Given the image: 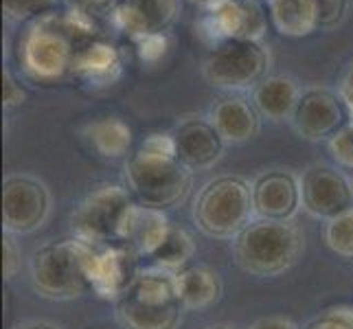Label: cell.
<instances>
[{"instance_id": "cell-4", "label": "cell", "mask_w": 353, "mask_h": 329, "mask_svg": "<svg viewBox=\"0 0 353 329\" xmlns=\"http://www.w3.org/2000/svg\"><path fill=\"white\" fill-rule=\"evenodd\" d=\"M114 308L123 329H176L185 312L176 288V272L158 266L141 268Z\"/></svg>"}, {"instance_id": "cell-38", "label": "cell", "mask_w": 353, "mask_h": 329, "mask_svg": "<svg viewBox=\"0 0 353 329\" xmlns=\"http://www.w3.org/2000/svg\"><path fill=\"white\" fill-rule=\"evenodd\" d=\"M204 329H237V327H233V325H224V323H220V325H209V327H204Z\"/></svg>"}, {"instance_id": "cell-11", "label": "cell", "mask_w": 353, "mask_h": 329, "mask_svg": "<svg viewBox=\"0 0 353 329\" xmlns=\"http://www.w3.org/2000/svg\"><path fill=\"white\" fill-rule=\"evenodd\" d=\"M141 255L128 243H105V246H90L86 270L90 290L105 301H119L141 272Z\"/></svg>"}, {"instance_id": "cell-17", "label": "cell", "mask_w": 353, "mask_h": 329, "mask_svg": "<svg viewBox=\"0 0 353 329\" xmlns=\"http://www.w3.org/2000/svg\"><path fill=\"white\" fill-rule=\"evenodd\" d=\"M121 75H123V55L117 44L105 38L83 44L70 72V77L86 83L88 88H110L121 79Z\"/></svg>"}, {"instance_id": "cell-13", "label": "cell", "mask_w": 353, "mask_h": 329, "mask_svg": "<svg viewBox=\"0 0 353 329\" xmlns=\"http://www.w3.org/2000/svg\"><path fill=\"white\" fill-rule=\"evenodd\" d=\"M345 114L347 108L340 101L338 92L330 88L312 86L307 90H303L290 123L301 139L319 143V141H330L347 123Z\"/></svg>"}, {"instance_id": "cell-1", "label": "cell", "mask_w": 353, "mask_h": 329, "mask_svg": "<svg viewBox=\"0 0 353 329\" xmlns=\"http://www.w3.org/2000/svg\"><path fill=\"white\" fill-rule=\"evenodd\" d=\"M101 38L99 24L86 11H51L22 27L16 40V64L31 83L51 86L72 72V62L83 44Z\"/></svg>"}, {"instance_id": "cell-9", "label": "cell", "mask_w": 353, "mask_h": 329, "mask_svg": "<svg viewBox=\"0 0 353 329\" xmlns=\"http://www.w3.org/2000/svg\"><path fill=\"white\" fill-rule=\"evenodd\" d=\"M268 18L261 0H220L204 9L198 29L211 48L228 40L263 42Z\"/></svg>"}, {"instance_id": "cell-30", "label": "cell", "mask_w": 353, "mask_h": 329, "mask_svg": "<svg viewBox=\"0 0 353 329\" xmlns=\"http://www.w3.org/2000/svg\"><path fill=\"white\" fill-rule=\"evenodd\" d=\"M321 14V29H334L347 16L349 0H316Z\"/></svg>"}, {"instance_id": "cell-32", "label": "cell", "mask_w": 353, "mask_h": 329, "mask_svg": "<svg viewBox=\"0 0 353 329\" xmlns=\"http://www.w3.org/2000/svg\"><path fill=\"white\" fill-rule=\"evenodd\" d=\"M20 266H22V252L16 241V235L5 233V237H3V272H5L7 281L18 275Z\"/></svg>"}, {"instance_id": "cell-27", "label": "cell", "mask_w": 353, "mask_h": 329, "mask_svg": "<svg viewBox=\"0 0 353 329\" xmlns=\"http://www.w3.org/2000/svg\"><path fill=\"white\" fill-rule=\"evenodd\" d=\"M327 152H330V156L334 158V163L340 169L353 172V121H347V123L327 141Z\"/></svg>"}, {"instance_id": "cell-35", "label": "cell", "mask_w": 353, "mask_h": 329, "mask_svg": "<svg viewBox=\"0 0 353 329\" xmlns=\"http://www.w3.org/2000/svg\"><path fill=\"white\" fill-rule=\"evenodd\" d=\"M248 329H299V325L285 316H263V319L250 323Z\"/></svg>"}, {"instance_id": "cell-31", "label": "cell", "mask_w": 353, "mask_h": 329, "mask_svg": "<svg viewBox=\"0 0 353 329\" xmlns=\"http://www.w3.org/2000/svg\"><path fill=\"white\" fill-rule=\"evenodd\" d=\"M27 101V92L20 86L18 77L11 68H3V106L5 110H14Z\"/></svg>"}, {"instance_id": "cell-14", "label": "cell", "mask_w": 353, "mask_h": 329, "mask_svg": "<svg viewBox=\"0 0 353 329\" xmlns=\"http://www.w3.org/2000/svg\"><path fill=\"white\" fill-rule=\"evenodd\" d=\"M180 0H119L108 14L112 29L132 42L152 33H169L180 18Z\"/></svg>"}, {"instance_id": "cell-12", "label": "cell", "mask_w": 353, "mask_h": 329, "mask_svg": "<svg viewBox=\"0 0 353 329\" xmlns=\"http://www.w3.org/2000/svg\"><path fill=\"white\" fill-rule=\"evenodd\" d=\"M301 200L316 219H332L353 209V180L338 165H312L301 174Z\"/></svg>"}, {"instance_id": "cell-39", "label": "cell", "mask_w": 353, "mask_h": 329, "mask_svg": "<svg viewBox=\"0 0 353 329\" xmlns=\"http://www.w3.org/2000/svg\"><path fill=\"white\" fill-rule=\"evenodd\" d=\"M349 117H351V121H353V112H351V114H349Z\"/></svg>"}, {"instance_id": "cell-24", "label": "cell", "mask_w": 353, "mask_h": 329, "mask_svg": "<svg viewBox=\"0 0 353 329\" xmlns=\"http://www.w3.org/2000/svg\"><path fill=\"white\" fill-rule=\"evenodd\" d=\"M193 252H196V241H193V237L185 228L174 226L169 230L167 239L161 243V248H158L150 259L154 261V266L163 268V270L180 272L187 268Z\"/></svg>"}, {"instance_id": "cell-7", "label": "cell", "mask_w": 353, "mask_h": 329, "mask_svg": "<svg viewBox=\"0 0 353 329\" xmlns=\"http://www.w3.org/2000/svg\"><path fill=\"white\" fill-rule=\"evenodd\" d=\"M137 200L121 185H99L83 198L70 215L72 237L94 246L125 243Z\"/></svg>"}, {"instance_id": "cell-21", "label": "cell", "mask_w": 353, "mask_h": 329, "mask_svg": "<svg viewBox=\"0 0 353 329\" xmlns=\"http://www.w3.org/2000/svg\"><path fill=\"white\" fill-rule=\"evenodd\" d=\"M81 139L97 156L117 161V158H123L130 154L134 143V132L123 119L101 117L83 126Z\"/></svg>"}, {"instance_id": "cell-8", "label": "cell", "mask_w": 353, "mask_h": 329, "mask_svg": "<svg viewBox=\"0 0 353 329\" xmlns=\"http://www.w3.org/2000/svg\"><path fill=\"white\" fill-rule=\"evenodd\" d=\"M270 51L263 42L228 40L213 46L202 59V75L206 83L226 94L252 90L268 77Z\"/></svg>"}, {"instance_id": "cell-19", "label": "cell", "mask_w": 353, "mask_h": 329, "mask_svg": "<svg viewBox=\"0 0 353 329\" xmlns=\"http://www.w3.org/2000/svg\"><path fill=\"white\" fill-rule=\"evenodd\" d=\"M301 94V83L292 75L279 72V75H268L252 88L250 101L261 119L272 121V123H281V121L292 119Z\"/></svg>"}, {"instance_id": "cell-6", "label": "cell", "mask_w": 353, "mask_h": 329, "mask_svg": "<svg viewBox=\"0 0 353 329\" xmlns=\"http://www.w3.org/2000/svg\"><path fill=\"white\" fill-rule=\"evenodd\" d=\"M252 182L241 176H217L198 191L193 200V222L204 235L235 239L252 215Z\"/></svg>"}, {"instance_id": "cell-20", "label": "cell", "mask_w": 353, "mask_h": 329, "mask_svg": "<svg viewBox=\"0 0 353 329\" xmlns=\"http://www.w3.org/2000/svg\"><path fill=\"white\" fill-rule=\"evenodd\" d=\"M268 16L283 38H307L321 29L316 0H268Z\"/></svg>"}, {"instance_id": "cell-33", "label": "cell", "mask_w": 353, "mask_h": 329, "mask_svg": "<svg viewBox=\"0 0 353 329\" xmlns=\"http://www.w3.org/2000/svg\"><path fill=\"white\" fill-rule=\"evenodd\" d=\"M119 3V0H66V5L70 9H79V11H86L90 16L97 14H110L112 7Z\"/></svg>"}, {"instance_id": "cell-34", "label": "cell", "mask_w": 353, "mask_h": 329, "mask_svg": "<svg viewBox=\"0 0 353 329\" xmlns=\"http://www.w3.org/2000/svg\"><path fill=\"white\" fill-rule=\"evenodd\" d=\"M338 97H340V101L345 103L347 112L351 114L353 112V59L345 68L343 77L338 79Z\"/></svg>"}, {"instance_id": "cell-16", "label": "cell", "mask_w": 353, "mask_h": 329, "mask_svg": "<svg viewBox=\"0 0 353 329\" xmlns=\"http://www.w3.org/2000/svg\"><path fill=\"white\" fill-rule=\"evenodd\" d=\"M178 158L191 172H209L222 161L224 141L206 117H182L174 128Z\"/></svg>"}, {"instance_id": "cell-22", "label": "cell", "mask_w": 353, "mask_h": 329, "mask_svg": "<svg viewBox=\"0 0 353 329\" xmlns=\"http://www.w3.org/2000/svg\"><path fill=\"white\" fill-rule=\"evenodd\" d=\"M176 288L185 310H206L222 299V279L206 266H187L176 272Z\"/></svg>"}, {"instance_id": "cell-26", "label": "cell", "mask_w": 353, "mask_h": 329, "mask_svg": "<svg viewBox=\"0 0 353 329\" xmlns=\"http://www.w3.org/2000/svg\"><path fill=\"white\" fill-rule=\"evenodd\" d=\"M59 0H3V16L11 24H27L57 11Z\"/></svg>"}, {"instance_id": "cell-2", "label": "cell", "mask_w": 353, "mask_h": 329, "mask_svg": "<svg viewBox=\"0 0 353 329\" xmlns=\"http://www.w3.org/2000/svg\"><path fill=\"white\" fill-rule=\"evenodd\" d=\"M128 189L139 204L174 209L189 196L193 172L178 158L174 132L148 134L125 163Z\"/></svg>"}, {"instance_id": "cell-10", "label": "cell", "mask_w": 353, "mask_h": 329, "mask_svg": "<svg viewBox=\"0 0 353 329\" xmlns=\"http://www.w3.org/2000/svg\"><path fill=\"white\" fill-rule=\"evenodd\" d=\"M51 215V191L40 178L9 174L3 182V228L9 235H29Z\"/></svg>"}, {"instance_id": "cell-37", "label": "cell", "mask_w": 353, "mask_h": 329, "mask_svg": "<svg viewBox=\"0 0 353 329\" xmlns=\"http://www.w3.org/2000/svg\"><path fill=\"white\" fill-rule=\"evenodd\" d=\"M193 5H198V7H202V9H206V7H211V5H215V3H220V0H191Z\"/></svg>"}, {"instance_id": "cell-25", "label": "cell", "mask_w": 353, "mask_h": 329, "mask_svg": "<svg viewBox=\"0 0 353 329\" xmlns=\"http://www.w3.org/2000/svg\"><path fill=\"white\" fill-rule=\"evenodd\" d=\"M325 241L340 257L353 259V209L327 219Z\"/></svg>"}, {"instance_id": "cell-18", "label": "cell", "mask_w": 353, "mask_h": 329, "mask_svg": "<svg viewBox=\"0 0 353 329\" xmlns=\"http://www.w3.org/2000/svg\"><path fill=\"white\" fill-rule=\"evenodd\" d=\"M206 119L226 145H243L257 137L261 117L252 101L243 99L241 94H224L213 101Z\"/></svg>"}, {"instance_id": "cell-5", "label": "cell", "mask_w": 353, "mask_h": 329, "mask_svg": "<svg viewBox=\"0 0 353 329\" xmlns=\"http://www.w3.org/2000/svg\"><path fill=\"white\" fill-rule=\"evenodd\" d=\"M92 243L66 237L40 246L29 259L33 290L51 301H72L90 290L86 259Z\"/></svg>"}, {"instance_id": "cell-15", "label": "cell", "mask_w": 353, "mask_h": 329, "mask_svg": "<svg viewBox=\"0 0 353 329\" xmlns=\"http://www.w3.org/2000/svg\"><path fill=\"white\" fill-rule=\"evenodd\" d=\"M252 215L261 219H294L303 206L301 176L292 169H268L252 180Z\"/></svg>"}, {"instance_id": "cell-29", "label": "cell", "mask_w": 353, "mask_h": 329, "mask_svg": "<svg viewBox=\"0 0 353 329\" xmlns=\"http://www.w3.org/2000/svg\"><path fill=\"white\" fill-rule=\"evenodd\" d=\"M305 329H353V308L336 306L325 310Z\"/></svg>"}, {"instance_id": "cell-36", "label": "cell", "mask_w": 353, "mask_h": 329, "mask_svg": "<svg viewBox=\"0 0 353 329\" xmlns=\"http://www.w3.org/2000/svg\"><path fill=\"white\" fill-rule=\"evenodd\" d=\"M14 329H62L51 321H22Z\"/></svg>"}, {"instance_id": "cell-23", "label": "cell", "mask_w": 353, "mask_h": 329, "mask_svg": "<svg viewBox=\"0 0 353 329\" xmlns=\"http://www.w3.org/2000/svg\"><path fill=\"white\" fill-rule=\"evenodd\" d=\"M172 228L174 224L169 222L165 211L137 204V209H134L132 219H130L125 243L130 248L137 250L141 257H152V255L161 248V243L167 239Z\"/></svg>"}, {"instance_id": "cell-28", "label": "cell", "mask_w": 353, "mask_h": 329, "mask_svg": "<svg viewBox=\"0 0 353 329\" xmlns=\"http://www.w3.org/2000/svg\"><path fill=\"white\" fill-rule=\"evenodd\" d=\"M134 46H137V55L141 62L154 66L169 53L172 40H169V33H152V35H143V38L134 40Z\"/></svg>"}, {"instance_id": "cell-3", "label": "cell", "mask_w": 353, "mask_h": 329, "mask_svg": "<svg viewBox=\"0 0 353 329\" xmlns=\"http://www.w3.org/2000/svg\"><path fill=\"white\" fill-rule=\"evenodd\" d=\"M303 252V233L294 219L252 217L233 239L235 261L252 277H276L294 266Z\"/></svg>"}]
</instances>
